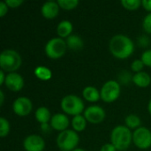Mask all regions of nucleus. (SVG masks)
<instances>
[{"instance_id": "412c9836", "label": "nucleus", "mask_w": 151, "mask_h": 151, "mask_svg": "<svg viewBox=\"0 0 151 151\" xmlns=\"http://www.w3.org/2000/svg\"><path fill=\"white\" fill-rule=\"evenodd\" d=\"M35 75L41 81H49L52 76V73L48 67L37 66L35 69Z\"/></svg>"}, {"instance_id": "f257e3e1", "label": "nucleus", "mask_w": 151, "mask_h": 151, "mask_svg": "<svg viewBox=\"0 0 151 151\" xmlns=\"http://www.w3.org/2000/svg\"><path fill=\"white\" fill-rule=\"evenodd\" d=\"M109 49L113 57L119 59L129 58L134 50V44L133 41L125 35H115L110 41Z\"/></svg>"}, {"instance_id": "7c9ffc66", "label": "nucleus", "mask_w": 151, "mask_h": 151, "mask_svg": "<svg viewBox=\"0 0 151 151\" xmlns=\"http://www.w3.org/2000/svg\"><path fill=\"white\" fill-rule=\"evenodd\" d=\"M127 77H131V75H130V73H127L126 71H124V72L121 73L120 75H119V81H120L121 82H123V83L129 82L131 80H130V79H127Z\"/></svg>"}, {"instance_id": "a211bd4d", "label": "nucleus", "mask_w": 151, "mask_h": 151, "mask_svg": "<svg viewBox=\"0 0 151 151\" xmlns=\"http://www.w3.org/2000/svg\"><path fill=\"white\" fill-rule=\"evenodd\" d=\"M35 116L36 120H37L41 125L48 124L49 121H50V119H51V116H50V110H49L47 107H44V106L39 107V108L36 110Z\"/></svg>"}, {"instance_id": "f03ea898", "label": "nucleus", "mask_w": 151, "mask_h": 151, "mask_svg": "<svg viewBox=\"0 0 151 151\" xmlns=\"http://www.w3.org/2000/svg\"><path fill=\"white\" fill-rule=\"evenodd\" d=\"M133 142V133L126 126L115 127L111 134V143L117 150H127Z\"/></svg>"}, {"instance_id": "5701e85b", "label": "nucleus", "mask_w": 151, "mask_h": 151, "mask_svg": "<svg viewBox=\"0 0 151 151\" xmlns=\"http://www.w3.org/2000/svg\"><path fill=\"white\" fill-rule=\"evenodd\" d=\"M121 4L123 7L129 11H135L139 9L142 5L141 0H122Z\"/></svg>"}, {"instance_id": "39448f33", "label": "nucleus", "mask_w": 151, "mask_h": 151, "mask_svg": "<svg viewBox=\"0 0 151 151\" xmlns=\"http://www.w3.org/2000/svg\"><path fill=\"white\" fill-rule=\"evenodd\" d=\"M80 137L74 130L67 129L60 132L57 137V145L62 151H73L77 149Z\"/></svg>"}, {"instance_id": "4468645a", "label": "nucleus", "mask_w": 151, "mask_h": 151, "mask_svg": "<svg viewBox=\"0 0 151 151\" xmlns=\"http://www.w3.org/2000/svg\"><path fill=\"white\" fill-rule=\"evenodd\" d=\"M59 8L60 7H59L58 2L48 1L42 4V6L41 8V13L44 18L48 19H51L58 16Z\"/></svg>"}, {"instance_id": "bb28decb", "label": "nucleus", "mask_w": 151, "mask_h": 151, "mask_svg": "<svg viewBox=\"0 0 151 151\" xmlns=\"http://www.w3.org/2000/svg\"><path fill=\"white\" fill-rule=\"evenodd\" d=\"M142 27L148 34H151V12L144 17L142 21Z\"/></svg>"}, {"instance_id": "0eeeda50", "label": "nucleus", "mask_w": 151, "mask_h": 151, "mask_svg": "<svg viewBox=\"0 0 151 151\" xmlns=\"http://www.w3.org/2000/svg\"><path fill=\"white\" fill-rule=\"evenodd\" d=\"M120 91L121 88L119 82L113 80L108 81L103 85L101 88V99L105 103H112L119 97Z\"/></svg>"}, {"instance_id": "b1692460", "label": "nucleus", "mask_w": 151, "mask_h": 151, "mask_svg": "<svg viewBox=\"0 0 151 151\" xmlns=\"http://www.w3.org/2000/svg\"><path fill=\"white\" fill-rule=\"evenodd\" d=\"M58 4L60 8H62L64 10L70 11L78 6L79 1L78 0H58Z\"/></svg>"}, {"instance_id": "20e7f679", "label": "nucleus", "mask_w": 151, "mask_h": 151, "mask_svg": "<svg viewBox=\"0 0 151 151\" xmlns=\"http://www.w3.org/2000/svg\"><path fill=\"white\" fill-rule=\"evenodd\" d=\"M60 107L65 113L73 117L81 115V113L85 111L82 99L74 95H68L63 97L60 103Z\"/></svg>"}, {"instance_id": "c756f323", "label": "nucleus", "mask_w": 151, "mask_h": 151, "mask_svg": "<svg viewBox=\"0 0 151 151\" xmlns=\"http://www.w3.org/2000/svg\"><path fill=\"white\" fill-rule=\"evenodd\" d=\"M8 12V5L6 4V3L4 2H0V17H4Z\"/></svg>"}, {"instance_id": "1a4fd4ad", "label": "nucleus", "mask_w": 151, "mask_h": 151, "mask_svg": "<svg viewBox=\"0 0 151 151\" xmlns=\"http://www.w3.org/2000/svg\"><path fill=\"white\" fill-rule=\"evenodd\" d=\"M33 109L31 100L26 96L18 97L12 104V110L14 113L19 117L27 116Z\"/></svg>"}, {"instance_id": "2f4dec72", "label": "nucleus", "mask_w": 151, "mask_h": 151, "mask_svg": "<svg viewBox=\"0 0 151 151\" xmlns=\"http://www.w3.org/2000/svg\"><path fill=\"white\" fill-rule=\"evenodd\" d=\"M100 151H117V149L114 147L113 144H111V143H106L104 146H102Z\"/></svg>"}, {"instance_id": "58836bf2", "label": "nucleus", "mask_w": 151, "mask_h": 151, "mask_svg": "<svg viewBox=\"0 0 151 151\" xmlns=\"http://www.w3.org/2000/svg\"><path fill=\"white\" fill-rule=\"evenodd\" d=\"M60 151H62V150H60Z\"/></svg>"}, {"instance_id": "dca6fc26", "label": "nucleus", "mask_w": 151, "mask_h": 151, "mask_svg": "<svg viewBox=\"0 0 151 151\" xmlns=\"http://www.w3.org/2000/svg\"><path fill=\"white\" fill-rule=\"evenodd\" d=\"M73 32V24L71 21L65 19L58 23L57 27V34L60 38H67L72 35Z\"/></svg>"}, {"instance_id": "aec40b11", "label": "nucleus", "mask_w": 151, "mask_h": 151, "mask_svg": "<svg viewBox=\"0 0 151 151\" xmlns=\"http://www.w3.org/2000/svg\"><path fill=\"white\" fill-rule=\"evenodd\" d=\"M87 119L82 115L74 116L72 119V127L75 132H82L87 127Z\"/></svg>"}, {"instance_id": "9b49d317", "label": "nucleus", "mask_w": 151, "mask_h": 151, "mask_svg": "<svg viewBox=\"0 0 151 151\" xmlns=\"http://www.w3.org/2000/svg\"><path fill=\"white\" fill-rule=\"evenodd\" d=\"M23 147L26 151H43L45 142L42 137L36 134H31L24 140Z\"/></svg>"}, {"instance_id": "c9c22d12", "label": "nucleus", "mask_w": 151, "mask_h": 151, "mask_svg": "<svg viewBox=\"0 0 151 151\" xmlns=\"http://www.w3.org/2000/svg\"><path fill=\"white\" fill-rule=\"evenodd\" d=\"M41 127H42V131H47L49 129V125L48 124H43V125H41Z\"/></svg>"}, {"instance_id": "393cba45", "label": "nucleus", "mask_w": 151, "mask_h": 151, "mask_svg": "<svg viewBox=\"0 0 151 151\" xmlns=\"http://www.w3.org/2000/svg\"><path fill=\"white\" fill-rule=\"evenodd\" d=\"M9 132H10L9 121L5 118L1 117L0 118V137L1 138L6 137L8 135Z\"/></svg>"}, {"instance_id": "423d86ee", "label": "nucleus", "mask_w": 151, "mask_h": 151, "mask_svg": "<svg viewBox=\"0 0 151 151\" xmlns=\"http://www.w3.org/2000/svg\"><path fill=\"white\" fill-rule=\"evenodd\" d=\"M67 49L66 42L60 37H55L48 41L45 45V54L51 59L62 58Z\"/></svg>"}, {"instance_id": "72a5a7b5", "label": "nucleus", "mask_w": 151, "mask_h": 151, "mask_svg": "<svg viewBox=\"0 0 151 151\" xmlns=\"http://www.w3.org/2000/svg\"><path fill=\"white\" fill-rule=\"evenodd\" d=\"M5 78H6V75L4 74V71L1 70V71H0V85L4 84V82H5Z\"/></svg>"}, {"instance_id": "e433bc0d", "label": "nucleus", "mask_w": 151, "mask_h": 151, "mask_svg": "<svg viewBox=\"0 0 151 151\" xmlns=\"http://www.w3.org/2000/svg\"><path fill=\"white\" fill-rule=\"evenodd\" d=\"M148 111H149L150 114L151 115V99L150 101L149 102V104H148Z\"/></svg>"}, {"instance_id": "a878e982", "label": "nucleus", "mask_w": 151, "mask_h": 151, "mask_svg": "<svg viewBox=\"0 0 151 151\" xmlns=\"http://www.w3.org/2000/svg\"><path fill=\"white\" fill-rule=\"evenodd\" d=\"M143 67H144V64L142 61V59H136V60L133 61V63L131 65V70L133 72H134L135 73L142 72V70L143 69Z\"/></svg>"}, {"instance_id": "2eb2a0df", "label": "nucleus", "mask_w": 151, "mask_h": 151, "mask_svg": "<svg viewBox=\"0 0 151 151\" xmlns=\"http://www.w3.org/2000/svg\"><path fill=\"white\" fill-rule=\"evenodd\" d=\"M132 81L139 88H147L150 84L151 77L146 72H140L133 76Z\"/></svg>"}, {"instance_id": "6ab92c4d", "label": "nucleus", "mask_w": 151, "mask_h": 151, "mask_svg": "<svg viewBox=\"0 0 151 151\" xmlns=\"http://www.w3.org/2000/svg\"><path fill=\"white\" fill-rule=\"evenodd\" d=\"M65 42H66L67 48L73 50H79L83 47V41L77 35H71L66 38Z\"/></svg>"}, {"instance_id": "4be33fe9", "label": "nucleus", "mask_w": 151, "mask_h": 151, "mask_svg": "<svg viewBox=\"0 0 151 151\" xmlns=\"http://www.w3.org/2000/svg\"><path fill=\"white\" fill-rule=\"evenodd\" d=\"M125 123H126V127H127L129 129H134L136 130L137 128L141 127V119L134 115V114H130L128 116L126 117L125 119Z\"/></svg>"}, {"instance_id": "7ed1b4c3", "label": "nucleus", "mask_w": 151, "mask_h": 151, "mask_svg": "<svg viewBox=\"0 0 151 151\" xmlns=\"http://www.w3.org/2000/svg\"><path fill=\"white\" fill-rule=\"evenodd\" d=\"M22 59L20 55L14 50L7 49L0 54V67L3 71L10 73H15L21 66Z\"/></svg>"}, {"instance_id": "f8f14e48", "label": "nucleus", "mask_w": 151, "mask_h": 151, "mask_svg": "<svg viewBox=\"0 0 151 151\" xmlns=\"http://www.w3.org/2000/svg\"><path fill=\"white\" fill-rule=\"evenodd\" d=\"M4 85L8 89L13 92H18L21 90L24 87V80L23 77L18 73H7L5 78Z\"/></svg>"}, {"instance_id": "6e6552de", "label": "nucleus", "mask_w": 151, "mask_h": 151, "mask_svg": "<svg viewBox=\"0 0 151 151\" xmlns=\"http://www.w3.org/2000/svg\"><path fill=\"white\" fill-rule=\"evenodd\" d=\"M133 142L141 150H147L151 146V131L141 127L133 133Z\"/></svg>"}, {"instance_id": "ddd939ff", "label": "nucleus", "mask_w": 151, "mask_h": 151, "mask_svg": "<svg viewBox=\"0 0 151 151\" xmlns=\"http://www.w3.org/2000/svg\"><path fill=\"white\" fill-rule=\"evenodd\" d=\"M69 125H70V121L65 114L57 113L51 117L50 127L53 128L54 130L63 132L65 130H67Z\"/></svg>"}, {"instance_id": "f704fd0d", "label": "nucleus", "mask_w": 151, "mask_h": 151, "mask_svg": "<svg viewBox=\"0 0 151 151\" xmlns=\"http://www.w3.org/2000/svg\"><path fill=\"white\" fill-rule=\"evenodd\" d=\"M4 92L0 90V105L1 106L4 104Z\"/></svg>"}, {"instance_id": "473e14b6", "label": "nucleus", "mask_w": 151, "mask_h": 151, "mask_svg": "<svg viewBox=\"0 0 151 151\" xmlns=\"http://www.w3.org/2000/svg\"><path fill=\"white\" fill-rule=\"evenodd\" d=\"M142 5L146 11L151 12V0H142Z\"/></svg>"}, {"instance_id": "4c0bfd02", "label": "nucleus", "mask_w": 151, "mask_h": 151, "mask_svg": "<svg viewBox=\"0 0 151 151\" xmlns=\"http://www.w3.org/2000/svg\"><path fill=\"white\" fill-rule=\"evenodd\" d=\"M73 151H85V150H82V149H79V148H77V149L73 150Z\"/></svg>"}, {"instance_id": "c85d7f7f", "label": "nucleus", "mask_w": 151, "mask_h": 151, "mask_svg": "<svg viewBox=\"0 0 151 151\" xmlns=\"http://www.w3.org/2000/svg\"><path fill=\"white\" fill-rule=\"evenodd\" d=\"M4 2L6 3V4L10 8H17L20 4H23V1L22 0H6Z\"/></svg>"}, {"instance_id": "9d476101", "label": "nucleus", "mask_w": 151, "mask_h": 151, "mask_svg": "<svg viewBox=\"0 0 151 151\" xmlns=\"http://www.w3.org/2000/svg\"><path fill=\"white\" fill-rule=\"evenodd\" d=\"M84 117L89 123L99 124L104 120L105 111L99 105H91L85 109Z\"/></svg>"}, {"instance_id": "cd10ccee", "label": "nucleus", "mask_w": 151, "mask_h": 151, "mask_svg": "<svg viewBox=\"0 0 151 151\" xmlns=\"http://www.w3.org/2000/svg\"><path fill=\"white\" fill-rule=\"evenodd\" d=\"M142 61L143 62L144 65L151 67V50H145L142 55Z\"/></svg>"}, {"instance_id": "f3484780", "label": "nucleus", "mask_w": 151, "mask_h": 151, "mask_svg": "<svg viewBox=\"0 0 151 151\" xmlns=\"http://www.w3.org/2000/svg\"><path fill=\"white\" fill-rule=\"evenodd\" d=\"M82 96L85 100H87L88 102H90V103L97 102L99 100V98H101V95H100V92L98 91V89L92 86L86 87L82 91Z\"/></svg>"}]
</instances>
